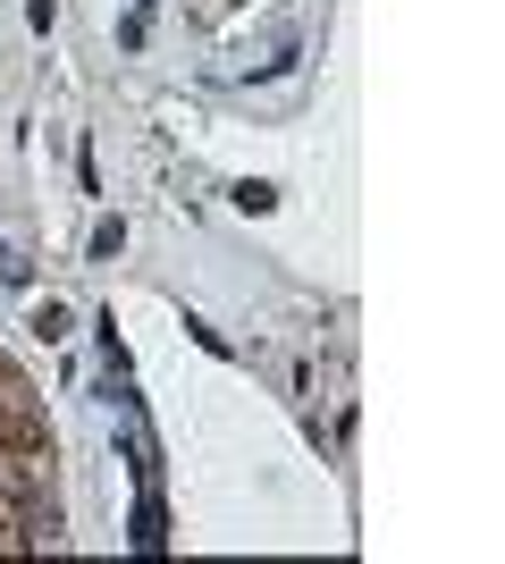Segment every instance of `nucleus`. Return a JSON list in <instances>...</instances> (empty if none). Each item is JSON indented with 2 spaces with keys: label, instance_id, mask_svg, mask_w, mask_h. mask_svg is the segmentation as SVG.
Wrapping results in <instances>:
<instances>
[{
  "label": "nucleus",
  "instance_id": "nucleus-1",
  "mask_svg": "<svg viewBox=\"0 0 505 564\" xmlns=\"http://www.w3.org/2000/svg\"><path fill=\"white\" fill-rule=\"evenodd\" d=\"M168 540V514H161V497H144L135 506V547H161Z\"/></svg>",
  "mask_w": 505,
  "mask_h": 564
},
{
  "label": "nucleus",
  "instance_id": "nucleus-2",
  "mask_svg": "<svg viewBox=\"0 0 505 564\" xmlns=\"http://www.w3.org/2000/svg\"><path fill=\"white\" fill-rule=\"evenodd\" d=\"M237 212H253V219H262V212H278V186H262V177H244V186H237Z\"/></svg>",
  "mask_w": 505,
  "mask_h": 564
},
{
  "label": "nucleus",
  "instance_id": "nucleus-3",
  "mask_svg": "<svg viewBox=\"0 0 505 564\" xmlns=\"http://www.w3.org/2000/svg\"><path fill=\"white\" fill-rule=\"evenodd\" d=\"M127 253V219H101L94 228V261H119Z\"/></svg>",
  "mask_w": 505,
  "mask_h": 564
},
{
  "label": "nucleus",
  "instance_id": "nucleus-4",
  "mask_svg": "<svg viewBox=\"0 0 505 564\" xmlns=\"http://www.w3.org/2000/svg\"><path fill=\"white\" fill-rule=\"evenodd\" d=\"M34 337H51V346H59V337H68V312L43 304V312H34Z\"/></svg>",
  "mask_w": 505,
  "mask_h": 564
}]
</instances>
